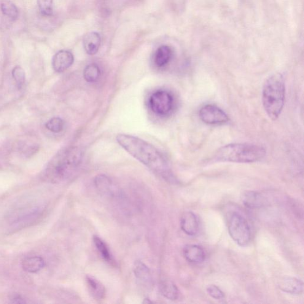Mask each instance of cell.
<instances>
[{
	"mask_svg": "<svg viewBox=\"0 0 304 304\" xmlns=\"http://www.w3.org/2000/svg\"><path fill=\"white\" fill-rule=\"evenodd\" d=\"M86 281L90 294L96 300H103L106 296V289L100 282L93 276H87Z\"/></svg>",
	"mask_w": 304,
	"mask_h": 304,
	"instance_id": "cell-17",
	"label": "cell"
},
{
	"mask_svg": "<svg viewBox=\"0 0 304 304\" xmlns=\"http://www.w3.org/2000/svg\"><path fill=\"white\" fill-rule=\"evenodd\" d=\"M41 214V209L38 207L20 209L19 212L12 214L10 218L11 224L13 226H23L33 221Z\"/></svg>",
	"mask_w": 304,
	"mask_h": 304,
	"instance_id": "cell-8",
	"label": "cell"
},
{
	"mask_svg": "<svg viewBox=\"0 0 304 304\" xmlns=\"http://www.w3.org/2000/svg\"><path fill=\"white\" fill-rule=\"evenodd\" d=\"M44 259L41 257L32 256L25 258L21 262V266L29 273H37L44 267Z\"/></svg>",
	"mask_w": 304,
	"mask_h": 304,
	"instance_id": "cell-18",
	"label": "cell"
},
{
	"mask_svg": "<svg viewBox=\"0 0 304 304\" xmlns=\"http://www.w3.org/2000/svg\"><path fill=\"white\" fill-rule=\"evenodd\" d=\"M285 99V79L281 73L272 75L264 85L262 101L269 118L278 119L284 108Z\"/></svg>",
	"mask_w": 304,
	"mask_h": 304,
	"instance_id": "cell-3",
	"label": "cell"
},
{
	"mask_svg": "<svg viewBox=\"0 0 304 304\" xmlns=\"http://www.w3.org/2000/svg\"><path fill=\"white\" fill-rule=\"evenodd\" d=\"M12 76L14 78L18 89L22 88L25 80V73L24 70L20 66H16L12 71Z\"/></svg>",
	"mask_w": 304,
	"mask_h": 304,
	"instance_id": "cell-26",
	"label": "cell"
},
{
	"mask_svg": "<svg viewBox=\"0 0 304 304\" xmlns=\"http://www.w3.org/2000/svg\"><path fill=\"white\" fill-rule=\"evenodd\" d=\"M40 12L45 16H51L53 15V0H37Z\"/></svg>",
	"mask_w": 304,
	"mask_h": 304,
	"instance_id": "cell-25",
	"label": "cell"
},
{
	"mask_svg": "<svg viewBox=\"0 0 304 304\" xmlns=\"http://www.w3.org/2000/svg\"><path fill=\"white\" fill-rule=\"evenodd\" d=\"M173 53L171 48L168 45L161 46L156 51L154 55V63L159 68L165 67L170 62Z\"/></svg>",
	"mask_w": 304,
	"mask_h": 304,
	"instance_id": "cell-16",
	"label": "cell"
},
{
	"mask_svg": "<svg viewBox=\"0 0 304 304\" xmlns=\"http://www.w3.org/2000/svg\"><path fill=\"white\" fill-rule=\"evenodd\" d=\"M134 273L140 285L147 290L152 288L153 281L152 274L149 268L144 263L136 262L134 266Z\"/></svg>",
	"mask_w": 304,
	"mask_h": 304,
	"instance_id": "cell-10",
	"label": "cell"
},
{
	"mask_svg": "<svg viewBox=\"0 0 304 304\" xmlns=\"http://www.w3.org/2000/svg\"><path fill=\"white\" fill-rule=\"evenodd\" d=\"M46 128L53 133H58L63 130L64 122L60 117H54L46 123Z\"/></svg>",
	"mask_w": 304,
	"mask_h": 304,
	"instance_id": "cell-24",
	"label": "cell"
},
{
	"mask_svg": "<svg viewBox=\"0 0 304 304\" xmlns=\"http://www.w3.org/2000/svg\"><path fill=\"white\" fill-rule=\"evenodd\" d=\"M242 202L250 209L260 208L265 205V199L259 193L254 191H247L241 196Z\"/></svg>",
	"mask_w": 304,
	"mask_h": 304,
	"instance_id": "cell-14",
	"label": "cell"
},
{
	"mask_svg": "<svg viewBox=\"0 0 304 304\" xmlns=\"http://www.w3.org/2000/svg\"><path fill=\"white\" fill-rule=\"evenodd\" d=\"M1 12L12 20H16L18 17V11L17 7L11 2H2L1 5Z\"/></svg>",
	"mask_w": 304,
	"mask_h": 304,
	"instance_id": "cell-23",
	"label": "cell"
},
{
	"mask_svg": "<svg viewBox=\"0 0 304 304\" xmlns=\"http://www.w3.org/2000/svg\"><path fill=\"white\" fill-rule=\"evenodd\" d=\"M13 303H19V304L25 303V301H24L23 299H21V298H20L19 297H15L13 298Z\"/></svg>",
	"mask_w": 304,
	"mask_h": 304,
	"instance_id": "cell-28",
	"label": "cell"
},
{
	"mask_svg": "<svg viewBox=\"0 0 304 304\" xmlns=\"http://www.w3.org/2000/svg\"><path fill=\"white\" fill-rule=\"evenodd\" d=\"M148 106L151 111L158 116L167 117L174 111V97L168 90H157L150 95Z\"/></svg>",
	"mask_w": 304,
	"mask_h": 304,
	"instance_id": "cell-5",
	"label": "cell"
},
{
	"mask_svg": "<svg viewBox=\"0 0 304 304\" xmlns=\"http://www.w3.org/2000/svg\"><path fill=\"white\" fill-rule=\"evenodd\" d=\"M207 292L214 299L219 300H222L225 297L224 293L216 285H211L207 287Z\"/></svg>",
	"mask_w": 304,
	"mask_h": 304,
	"instance_id": "cell-27",
	"label": "cell"
},
{
	"mask_svg": "<svg viewBox=\"0 0 304 304\" xmlns=\"http://www.w3.org/2000/svg\"><path fill=\"white\" fill-rule=\"evenodd\" d=\"M74 60V56L71 52L67 50H61L53 56V69L56 72H63L72 66Z\"/></svg>",
	"mask_w": 304,
	"mask_h": 304,
	"instance_id": "cell-9",
	"label": "cell"
},
{
	"mask_svg": "<svg viewBox=\"0 0 304 304\" xmlns=\"http://www.w3.org/2000/svg\"><path fill=\"white\" fill-rule=\"evenodd\" d=\"M183 254L190 263L200 264L205 260V252L202 247L197 245H187L183 249Z\"/></svg>",
	"mask_w": 304,
	"mask_h": 304,
	"instance_id": "cell-13",
	"label": "cell"
},
{
	"mask_svg": "<svg viewBox=\"0 0 304 304\" xmlns=\"http://www.w3.org/2000/svg\"><path fill=\"white\" fill-rule=\"evenodd\" d=\"M201 121L208 125H222L230 121V118L220 107L213 104L204 106L199 111Z\"/></svg>",
	"mask_w": 304,
	"mask_h": 304,
	"instance_id": "cell-7",
	"label": "cell"
},
{
	"mask_svg": "<svg viewBox=\"0 0 304 304\" xmlns=\"http://www.w3.org/2000/svg\"><path fill=\"white\" fill-rule=\"evenodd\" d=\"M231 237L240 246H246L251 239V230L248 222L240 214L233 213L228 222Z\"/></svg>",
	"mask_w": 304,
	"mask_h": 304,
	"instance_id": "cell-6",
	"label": "cell"
},
{
	"mask_svg": "<svg viewBox=\"0 0 304 304\" xmlns=\"http://www.w3.org/2000/svg\"><path fill=\"white\" fill-rule=\"evenodd\" d=\"M83 47L88 54L93 55L98 52L101 47V38L97 32H90L83 37Z\"/></svg>",
	"mask_w": 304,
	"mask_h": 304,
	"instance_id": "cell-15",
	"label": "cell"
},
{
	"mask_svg": "<svg viewBox=\"0 0 304 304\" xmlns=\"http://www.w3.org/2000/svg\"><path fill=\"white\" fill-rule=\"evenodd\" d=\"M81 148L72 146L59 152L46 169V177L50 181L60 183L72 177L81 165L83 158Z\"/></svg>",
	"mask_w": 304,
	"mask_h": 304,
	"instance_id": "cell-2",
	"label": "cell"
},
{
	"mask_svg": "<svg viewBox=\"0 0 304 304\" xmlns=\"http://www.w3.org/2000/svg\"><path fill=\"white\" fill-rule=\"evenodd\" d=\"M161 292L163 297L171 301L177 300L179 297V290L176 285L170 281H164L161 284Z\"/></svg>",
	"mask_w": 304,
	"mask_h": 304,
	"instance_id": "cell-20",
	"label": "cell"
},
{
	"mask_svg": "<svg viewBox=\"0 0 304 304\" xmlns=\"http://www.w3.org/2000/svg\"><path fill=\"white\" fill-rule=\"evenodd\" d=\"M96 187L102 193L106 195H113L115 192L114 185L108 177L101 175L95 179Z\"/></svg>",
	"mask_w": 304,
	"mask_h": 304,
	"instance_id": "cell-19",
	"label": "cell"
},
{
	"mask_svg": "<svg viewBox=\"0 0 304 304\" xmlns=\"http://www.w3.org/2000/svg\"><path fill=\"white\" fill-rule=\"evenodd\" d=\"M101 71L96 64H90L86 67L83 72V77L87 82L95 83L100 79Z\"/></svg>",
	"mask_w": 304,
	"mask_h": 304,
	"instance_id": "cell-22",
	"label": "cell"
},
{
	"mask_svg": "<svg viewBox=\"0 0 304 304\" xmlns=\"http://www.w3.org/2000/svg\"><path fill=\"white\" fill-rule=\"evenodd\" d=\"M265 148L259 145L247 143H233L226 145L218 149L215 160L222 162L253 163L265 157Z\"/></svg>",
	"mask_w": 304,
	"mask_h": 304,
	"instance_id": "cell-4",
	"label": "cell"
},
{
	"mask_svg": "<svg viewBox=\"0 0 304 304\" xmlns=\"http://www.w3.org/2000/svg\"><path fill=\"white\" fill-rule=\"evenodd\" d=\"M93 239L94 244H95L96 249L98 250L102 257L107 262L113 264L114 261H113L111 252H110V250L107 244L105 243L100 237H99L98 236H94Z\"/></svg>",
	"mask_w": 304,
	"mask_h": 304,
	"instance_id": "cell-21",
	"label": "cell"
},
{
	"mask_svg": "<svg viewBox=\"0 0 304 304\" xmlns=\"http://www.w3.org/2000/svg\"><path fill=\"white\" fill-rule=\"evenodd\" d=\"M278 287L282 291L292 295H300L303 292V282L293 277H285L279 281Z\"/></svg>",
	"mask_w": 304,
	"mask_h": 304,
	"instance_id": "cell-12",
	"label": "cell"
},
{
	"mask_svg": "<svg viewBox=\"0 0 304 304\" xmlns=\"http://www.w3.org/2000/svg\"><path fill=\"white\" fill-rule=\"evenodd\" d=\"M180 225L183 232L189 236H195L198 232L199 223L197 216L192 212H187L182 215Z\"/></svg>",
	"mask_w": 304,
	"mask_h": 304,
	"instance_id": "cell-11",
	"label": "cell"
},
{
	"mask_svg": "<svg viewBox=\"0 0 304 304\" xmlns=\"http://www.w3.org/2000/svg\"><path fill=\"white\" fill-rule=\"evenodd\" d=\"M117 142L126 151L150 170L168 181H176L167 160L155 146L139 137L120 134Z\"/></svg>",
	"mask_w": 304,
	"mask_h": 304,
	"instance_id": "cell-1",
	"label": "cell"
}]
</instances>
